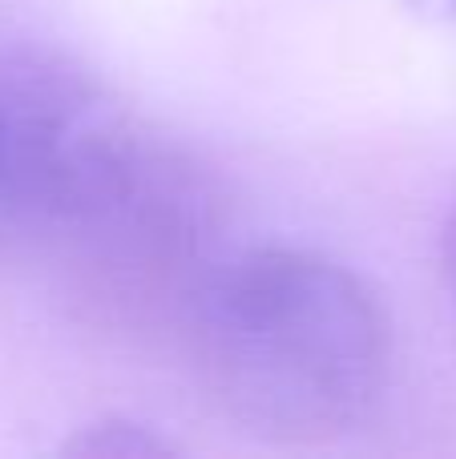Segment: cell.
I'll return each mask as SVG.
<instances>
[{"label":"cell","mask_w":456,"mask_h":459,"mask_svg":"<svg viewBox=\"0 0 456 459\" xmlns=\"http://www.w3.org/2000/svg\"><path fill=\"white\" fill-rule=\"evenodd\" d=\"M441 274H444V286H449V299L456 307V198L444 214V226H441Z\"/></svg>","instance_id":"5b68a950"},{"label":"cell","mask_w":456,"mask_h":459,"mask_svg":"<svg viewBox=\"0 0 456 459\" xmlns=\"http://www.w3.org/2000/svg\"><path fill=\"white\" fill-rule=\"evenodd\" d=\"M129 121L118 97L73 61L0 45V266L45 254Z\"/></svg>","instance_id":"3957f363"},{"label":"cell","mask_w":456,"mask_h":459,"mask_svg":"<svg viewBox=\"0 0 456 459\" xmlns=\"http://www.w3.org/2000/svg\"><path fill=\"white\" fill-rule=\"evenodd\" d=\"M61 452L73 455H170L174 444L166 436L150 428L142 420H126V415H105V420H93L85 428H77V436H69L61 444Z\"/></svg>","instance_id":"277c9868"},{"label":"cell","mask_w":456,"mask_h":459,"mask_svg":"<svg viewBox=\"0 0 456 459\" xmlns=\"http://www.w3.org/2000/svg\"><path fill=\"white\" fill-rule=\"evenodd\" d=\"M400 4L428 24H456V0H400Z\"/></svg>","instance_id":"8992f818"},{"label":"cell","mask_w":456,"mask_h":459,"mask_svg":"<svg viewBox=\"0 0 456 459\" xmlns=\"http://www.w3.org/2000/svg\"><path fill=\"white\" fill-rule=\"evenodd\" d=\"M226 182L186 142L129 121L40 258L81 326L121 347H178L234 254Z\"/></svg>","instance_id":"7a4b0ae2"},{"label":"cell","mask_w":456,"mask_h":459,"mask_svg":"<svg viewBox=\"0 0 456 459\" xmlns=\"http://www.w3.org/2000/svg\"><path fill=\"white\" fill-rule=\"evenodd\" d=\"M206 403L259 444L315 447L368 420L392 363L384 302L299 246L234 250L178 342Z\"/></svg>","instance_id":"6da1fadb"}]
</instances>
